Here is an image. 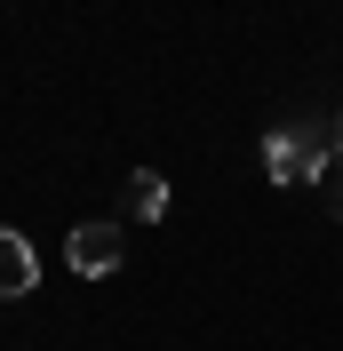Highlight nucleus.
Listing matches in <instances>:
<instances>
[{"label":"nucleus","mask_w":343,"mask_h":351,"mask_svg":"<svg viewBox=\"0 0 343 351\" xmlns=\"http://www.w3.org/2000/svg\"><path fill=\"white\" fill-rule=\"evenodd\" d=\"M335 168V120H279L263 136V176L272 184H320Z\"/></svg>","instance_id":"nucleus-1"},{"label":"nucleus","mask_w":343,"mask_h":351,"mask_svg":"<svg viewBox=\"0 0 343 351\" xmlns=\"http://www.w3.org/2000/svg\"><path fill=\"white\" fill-rule=\"evenodd\" d=\"M64 263L80 280H104V271L128 263V232L120 223H80V232H64Z\"/></svg>","instance_id":"nucleus-2"},{"label":"nucleus","mask_w":343,"mask_h":351,"mask_svg":"<svg viewBox=\"0 0 343 351\" xmlns=\"http://www.w3.org/2000/svg\"><path fill=\"white\" fill-rule=\"evenodd\" d=\"M32 287H40L32 240H24V232H0V304H16V295H32Z\"/></svg>","instance_id":"nucleus-3"},{"label":"nucleus","mask_w":343,"mask_h":351,"mask_svg":"<svg viewBox=\"0 0 343 351\" xmlns=\"http://www.w3.org/2000/svg\"><path fill=\"white\" fill-rule=\"evenodd\" d=\"M120 208H128L136 223H160V216H168V176H160V168H136L128 192H120Z\"/></svg>","instance_id":"nucleus-4"},{"label":"nucleus","mask_w":343,"mask_h":351,"mask_svg":"<svg viewBox=\"0 0 343 351\" xmlns=\"http://www.w3.org/2000/svg\"><path fill=\"white\" fill-rule=\"evenodd\" d=\"M320 199H327V216H343V168H327V176H320Z\"/></svg>","instance_id":"nucleus-5"},{"label":"nucleus","mask_w":343,"mask_h":351,"mask_svg":"<svg viewBox=\"0 0 343 351\" xmlns=\"http://www.w3.org/2000/svg\"><path fill=\"white\" fill-rule=\"evenodd\" d=\"M335 168H343V112H335Z\"/></svg>","instance_id":"nucleus-6"}]
</instances>
